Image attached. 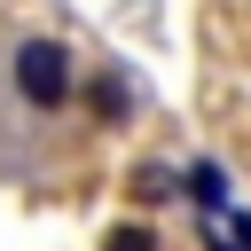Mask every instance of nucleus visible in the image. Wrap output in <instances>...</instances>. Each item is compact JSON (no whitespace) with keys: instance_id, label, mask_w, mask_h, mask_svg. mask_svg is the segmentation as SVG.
<instances>
[{"instance_id":"f257e3e1","label":"nucleus","mask_w":251,"mask_h":251,"mask_svg":"<svg viewBox=\"0 0 251 251\" xmlns=\"http://www.w3.org/2000/svg\"><path fill=\"white\" fill-rule=\"evenodd\" d=\"M8 71H16V94H24L31 110H63V102H71V78H78L63 39H24Z\"/></svg>"},{"instance_id":"f03ea898","label":"nucleus","mask_w":251,"mask_h":251,"mask_svg":"<svg viewBox=\"0 0 251 251\" xmlns=\"http://www.w3.org/2000/svg\"><path fill=\"white\" fill-rule=\"evenodd\" d=\"M188 196H196V212L204 220H227V173L204 157V165H188Z\"/></svg>"},{"instance_id":"7ed1b4c3","label":"nucleus","mask_w":251,"mask_h":251,"mask_svg":"<svg viewBox=\"0 0 251 251\" xmlns=\"http://www.w3.org/2000/svg\"><path fill=\"white\" fill-rule=\"evenodd\" d=\"M204 251H251V220H243V212L204 220Z\"/></svg>"},{"instance_id":"20e7f679","label":"nucleus","mask_w":251,"mask_h":251,"mask_svg":"<svg viewBox=\"0 0 251 251\" xmlns=\"http://www.w3.org/2000/svg\"><path fill=\"white\" fill-rule=\"evenodd\" d=\"M173 188H188V180H173L165 165H141V173H133V196H141V204H165Z\"/></svg>"},{"instance_id":"39448f33","label":"nucleus","mask_w":251,"mask_h":251,"mask_svg":"<svg viewBox=\"0 0 251 251\" xmlns=\"http://www.w3.org/2000/svg\"><path fill=\"white\" fill-rule=\"evenodd\" d=\"M126 110H133L126 78H102V86H94V118H126Z\"/></svg>"},{"instance_id":"423d86ee","label":"nucleus","mask_w":251,"mask_h":251,"mask_svg":"<svg viewBox=\"0 0 251 251\" xmlns=\"http://www.w3.org/2000/svg\"><path fill=\"white\" fill-rule=\"evenodd\" d=\"M102 251H157V235H149V227H110Z\"/></svg>"}]
</instances>
